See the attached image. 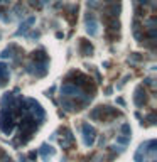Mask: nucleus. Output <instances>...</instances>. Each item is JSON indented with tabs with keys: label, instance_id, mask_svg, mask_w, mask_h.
<instances>
[{
	"label": "nucleus",
	"instance_id": "f257e3e1",
	"mask_svg": "<svg viewBox=\"0 0 157 162\" xmlns=\"http://www.w3.org/2000/svg\"><path fill=\"white\" fill-rule=\"evenodd\" d=\"M135 162H155V140H147L135 152Z\"/></svg>",
	"mask_w": 157,
	"mask_h": 162
},
{
	"label": "nucleus",
	"instance_id": "f03ea898",
	"mask_svg": "<svg viewBox=\"0 0 157 162\" xmlns=\"http://www.w3.org/2000/svg\"><path fill=\"white\" fill-rule=\"evenodd\" d=\"M115 117H120V113L111 106H96L93 111H90V118L98 122H108Z\"/></svg>",
	"mask_w": 157,
	"mask_h": 162
},
{
	"label": "nucleus",
	"instance_id": "7ed1b4c3",
	"mask_svg": "<svg viewBox=\"0 0 157 162\" xmlns=\"http://www.w3.org/2000/svg\"><path fill=\"white\" fill-rule=\"evenodd\" d=\"M26 71L36 78H42L47 74L49 68H47V63H36V61H31L29 64H26Z\"/></svg>",
	"mask_w": 157,
	"mask_h": 162
},
{
	"label": "nucleus",
	"instance_id": "20e7f679",
	"mask_svg": "<svg viewBox=\"0 0 157 162\" xmlns=\"http://www.w3.org/2000/svg\"><path fill=\"white\" fill-rule=\"evenodd\" d=\"M81 132H83V142L86 147H91L95 144V139H96V130L90 125V123H83L81 127Z\"/></svg>",
	"mask_w": 157,
	"mask_h": 162
},
{
	"label": "nucleus",
	"instance_id": "39448f33",
	"mask_svg": "<svg viewBox=\"0 0 157 162\" xmlns=\"http://www.w3.org/2000/svg\"><path fill=\"white\" fill-rule=\"evenodd\" d=\"M20 54H22V49H20L19 46H15V44H10L7 49H3V51H2V54H0V57H2V59L9 57V59H14L15 63H17Z\"/></svg>",
	"mask_w": 157,
	"mask_h": 162
},
{
	"label": "nucleus",
	"instance_id": "423d86ee",
	"mask_svg": "<svg viewBox=\"0 0 157 162\" xmlns=\"http://www.w3.org/2000/svg\"><path fill=\"white\" fill-rule=\"evenodd\" d=\"M134 103H135V105H137L139 108H140V106H144V105L147 103V91H145V88H144L142 85L137 86V90H135Z\"/></svg>",
	"mask_w": 157,
	"mask_h": 162
},
{
	"label": "nucleus",
	"instance_id": "0eeeda50",
	"mask_svg": "<svg viewBox=\"0 0 157 162\" xmlns=\"http://www.w3.org/2000/svg\"><path fill=\"white\" fill-rule=\"evenodd\" d=\"M86 32H88L90 36H96L98 34V22L95 20L91 12L86 14Z\"/></svg>",
	"mask_w": 157,
	"mask_h": 162
},
{
	"label": "nucleus",
	"instance_id": "6e6552de",
	"mask_svg": "<svg viewBox=\"0 0 157 162\" xmlns=\"http://www.w3.org/2000/svg\"><path fill=\"white\" fill-rule=\"evenodd\" d=\"M61 132H64V135L59 139V144H61V147H64V149H69L71 145L74 144V137L71 134V130L69 128H61Z\"/></svg>",
	"mask_w": 157,
	"mask_h": 162
},
{
	"label": "nucleus",
	"instance_id": "1a4fd4ad",
	"mask_svg": "<svg viewBox=\"0 0 157 162\" xmlns=\"http://www.w3.org/2000/svg\"><path fill=\"white\" fill-rule=\"evenodd\" d=\"M36 22V17L32 15V17H29V19H26L22 24L19 26V29L15 31V36H27V31L31 29V26Z\"/></svg>",
	"mask_w": 157,
	"mask_h": 162
},
{
	"label": "nucleus",
	"instance_id": "9d476101",
	"mask_svg": "<svg viewBox=\"0 0 157 162\" xmlns=\"http://www.w3.org/2000/svg\"><path fill=\"white\" fill-rule=\"evenodd\" d=\"M78 49H80L81 56H91V54H93V46H91L90 41H86V39H80V42H78Z\"/></svg>",
	"mask_w": 157,
	"mask_h": 162
},
{
	"label": "nucleus",
	"instance_id": "9b49d317",
	"mask_svg": "<svg viewBox=\"0 0 157 162\" xmlns=\"http://www.w3.org/2000/svg\"><path fill=\"white\" fill-rule=\"evenodd\" d=\"M10 80V73H9V64L0 63V88L7 86V83Z\"/></svg>",
	"mask_w": 157,
	"mask_h": 162
},
{
	"label": "nucleus",
	"instance_id": "f8f14e48",
	"mask_svg": "<svg viewBox=\"0 0 157 162\" xmlns=\"http://www.w3.org/2000/svg\"><path fill=\"white\" fill-rule=\"evenodd\" d=\"M39 154H41V155H42V159H44V162H49V159H51V157L54 155V149H52L51 145L44 144L42 147L39 149Z\"/></svg>",
	"mask_w": 157,
	"mask_h": 162
},
{
	"label": "nucleus",
	"instance_id": "ddd939ff",
	"mask_svg": "<svg viewBox=\"0 0 157 162\" xmlns=\"http://www.w3.org/2000/svg\"><path fill=\"white\" fill-rule=\"evenodd\" d=\"M24 12H26V9L22 7V2H19L17 5H15V15H22L24 17Z\"/></svg>",
	"mask_w": 157,
	"mask_h": 162
},
{
	"label": "nucleus",
	"instance_id": "4468645a",
	"mask_svg": "<svg viewBox=\"0 0 157 162\" xmlns=\"http://www.w3.org/2000/svg\"><path fill=\"white\" fill-rule=\"evenodd\" d=\"M139 61H142V56H139L137 52H135V54H130L129 63H139Z\"/></svg>",
	"mask_w": 157,
	"mask_h": 162
},
{
	"label": "nucleus",
	"instance_id": "2eb2a0df",
	"mask_svg": "<svg viewBox=\"0 0 157 162\" xmlns=\"http://www.w3.org/2000/svg\"><path fill=\"white\" fill-rule=\"evenodd\" d=\"M122 132H123V134H125L127 137H130V134H132V128H130L129 123H123V125H122Z\"/></svg>",
	"mask_w": 157,
	"mask_h": 162
},
{
	"label": "nucleus",
	"instance_id": "dca6fc26",
	"mask_svg": "<svg viewBox=\"0 0 157 162\" xmlns=\"http://www.w3.org/2000/svg\"><path fill=\"white\" fill-rule=\"evenodd\" d=\"M117 142H120V144H129L130 142V137H127V135H123V137H117Z\"/></svg>",
	"mask_w": 157,
	"mask_h": 162
},
{
	"label": "nucleus",
	"instance_id": "f3484780",
	"mask_svg": "<svg viewBox=\"0 0 157 162\" xmlns=\"http://www.w3.org/2000/svg\"><path fill=\"white\" fill-rule=\"evenodd\" d=\"M29 3L34 5L36 9H41V7H42V2H41V0H29Z\"/></svg>",
	"mask_w": 157,
	"mask_h": 162
},
{
	"label": "nucleus",
	"instance_id": "a211bd4d",
	"mask_svg": "<svg viewBox=\"0 0 157 162\" xmlns=\"http://www.w3.org/2000/svg\"><path fill=\"white\" fill-rule=\"evenodd\" d=\"M39 36H41V32L37 31V32H31V34H27L29 39H39Z\"/></svg>",
	"mask_w": 157,
	"mask_h": 162
},
{
	"label": "nucleus",
	"instance_id": "6ab92c4d",
	"mask_svg": "<svg viewBox=\"0 0 157 162\" xmlns=\"http://www.w3.org/2000/svg\"><path fill=\"white\" fill-rule=\"evenodd\" d=\"M88 7H91V9H96V7H98V2H96V0H88Z\"/></svg>",
	"mask_w": 157,
	"mask_h": 162
},
{
	"label": "nucleus",
	"instance_id": "aec40b11",
	"mask_svg": "<svg viewBox=\"0 0 157 162\" xmlns=\"http://www.w3.org/2000/svg\"><path fill=\"white\" fill-rule=\"evenodd\" d=\"M117 101H118V105H122V106H123V105H125V101H123V98H118V100H117Z\"/></svg>",
	"mask_w": 157,
	"mask_h": 162
},
{
	"label": "nucleus",
	"instance_id": "412c9836",
	"mask_svg": "<svg viewBox=\"0 0 157 162\" xmlns=\"http://www.w3.org/2000/svg\"><path fill=\"white\" fill-rule=\"evenodd\" d=\"M29 157H31V159H36L37 154H36V152H31V154H29Z\"/></svg>",
	"mask_w": 157,
	"mask_h": 162
},
{
	"label": "nucleus",
	"instance_id": "4be33fe9",
	"mask_svg": "<svg viewBox=\"0 0 157 162\" xmlns=\"http://www.w3.org/2000/svg\"><path fill=\"white\" fill-rule=\"evenodd\" d=\"M20 162H27L26 159H24V157H20Z\"/></svg>",
	"mask_w": 157,
	"mask_h": 162
},
{
	"label": "nucleus",
	"instance_id": "5701e85b",
	"mask_svg": "<svg viewBox=\"0 0 157 162\" xmlns=\"http://www.w3.org/2000/svg\"><path fill=\"white\" fill-rule=\"evenodd\" d=\"M0 37H2V32H0Z\"/></svg>",
	"mask_w": 157,
	"mask_h": 162
}]
</instances>
